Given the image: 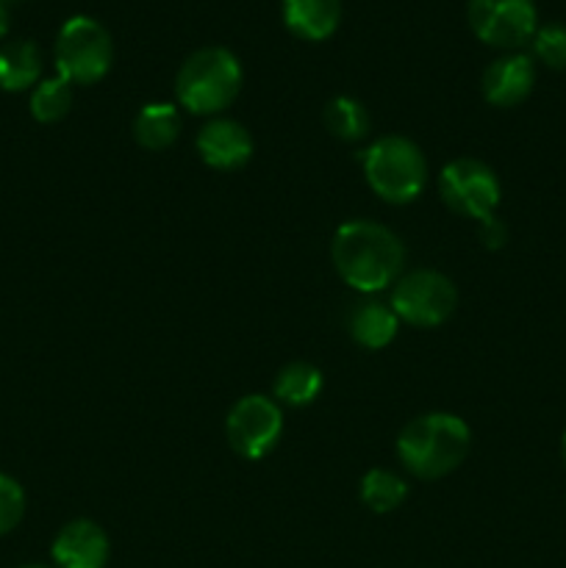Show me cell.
Returning a JSON list of instances; mask_svg holds the SVG:
<instances>
[{"label": "cell", "instance_id": "obj_1", "mask_svg": "<svg viewBox=\"0 0 566 568\" xmlns=\"http://www.w3.org/2000/svg\"><path fill=\"white\" fill-rule=\"evenodd\" d=\"M333 266L347 286L375 294L392 286L405 264L403 242L377 222H344L331 244Z\"/></svg>", "mask_w": 566, "mask_h": 568}, {"label": "cell", "instance_id": "obj_2", "mask_svg": "<svg viewBox=\"0 0 566 568\" xmlns=\"http://www.w3.org/2000/svg\"><path fill=\"white\" fill-rule=\"evenodd\" d=\"M472 433L453 414H425L408 422L397 438V455L420 480H436L464 464Z\"/></svg>", "mask_w": 566, "mask_h": 568}, {"label": "cell", "instance_id": "obj_3", "mask_svg": "<svg viewBox=\"0 0 566 568\" xmlns=\"http://www.w3.org/2000/svg\"><path fill=\"white\" fill-rule=\"evenodd\" d=\"M242 89V64L228 48L194 50L181 64L175 94L192 114H216L236 100Z\"/></svg>", "mask_w": 566, "mask_h": 568}, {"label": "cell", "instance_id": "obj_4", "mask_svg": "<svg viewBox=\"0 0 566 568\" xmlns=\"http://www.w3.org/2000/svg\"><path fill=\"white\" fill-rule=\"evenodd\" d=\"M366 183L386 203L405 205L422 194L427 183V161L405 136H383L361 155Z\"/></svg>", "mask_w": 566, "mask_h": 568}, {"label": "cell", "instance_id": "obj_5", "mask_svg": "<svg viewBox=\"0 0 566 568\" xmlns=\"http://www.w3.org/2000/svg\"><path fill=\"white\" fill-rule=\"evenodd\" d=\"M114 61L109 31L92 17H70L55 39V70L70 83H98Z\"/></svg>", "mask_w": 566, "mask_h": 568}, {"label": "cell", "instance_id": "obj_6", "mask_svg": "<svg viewBox=\"0 0 566 568\" xmlns=\"http://www.w3.org/2000/svg\"><path fill=\"white\" fill-rule=\"evenodd\" d=\"M458 292L453 281L436 270H416L400 277L392 294V311L397 320L416 327H436L453 316Z\"/></svg>", "mask_w": 566, "mask_h": 568}, {"label": "cell", "instance_id": "obj_7", "mask_svg": "<svg viewBox=\"0 0 566 568\" xmlns=\"http://www.w3.org/2000/svg\"><path fill=\"white\" fill-rule=\"evenodd\" d=\"M472 33L492 48L516 50L538 31L533 0H469L466 6Z\"/></svg>", "mask_w": 566, "mask_h": 568}, {"label": "cell", "instance_id": "obj_8", "mask_svg": "<svg viewBox=\"0 0 566 568\" xmlns=\"http://www.w3.org/2000/svg\"><path fill=\"white\" fill-rule=\"evenodd\" d=\"M442 197L455 214H464L469 220H488L499 205V181L483 161L455 159L449 161L438 178Z\"/></svg>", "mask_w": 566, "mask_h": 568}, {"label": "cell", "instance_id": "obj_9", "mask_svg": "<svg viewBox=\"0 0 566 568\" xmlns=\"http://www.w3.org/2000/svg\"><path fill=\"white\" fill-rule=\"evenodd\" d=\"M228 442L233 453H239L247 460H259L275 449L277 438L283 433V414L277 403L261 394L239 399L231 408L225 422Z\"/></svg>", "mask_w": 566, "mask_h": 568}, {"label": "cell", "instance_id": "obj_10", "mask_svg": "<svg viewBox=\"0 0 566 568\" xmlns=\"http://www.w3.org/2000/svg\"><path fill=\"white\" fill-rule=\"evenodd\" d=\"M53 564L59 568H105L109 564V538L100 525L89 519H75L53 538Z\"/></svg>", "mask_w": 566, "mask_h": 568}, {"label": "cell", "instance_id": "obj_11", "mask_svg": "<svg viewBox=\"0 0 566 568\" xmlns=\"http://www.w3.org/2000/svg\"><path fill=\"white\" fill-rule=\"evenodd\" d=\"M536 83V64L525 53L499 55L483 72V98L499 109L519 105Z\"/></svg>", "mask_w": 566, "mask_h": 568}, {"label": "cell", "instance_id": "obj_12", "mask_svg": "<svg viewBox=\"0 0 566 568\" xmlns=\"http://www.w3.org/2000/svg\"><path fill=\"white\" fill-rule=\"evenodd\" d=\"M198 153L214 170H239L253 155V136L233 120H211L198 133Z\"/></svg>", "mask_w": 566, "mask_h": 568}, {"label": "cell", "instance_id": "obj_13", "mask_svg": "<svg viewBox=\"0 0 566 568\" xmlns=\"http://www.w3.org/2000/svg\"><path fill=\"white\" fill-rule=\"evenodd\" d=\"M283 22L297 39L322 42L342 22V0H283Z\"/></svg>", "mask_w": 566, "mask_h": 568}, {"label": "cell", "instance_id": "obj_14", "mask_svg": "<svg viewBox=\"0 0 566 568\" xmlns=\"http://www.w3.org/2000/svg\"><path fill=\"white\" fill-rule=\"evenodd\" d=\"M42 75V50L31 39H14L0 44V89L22 92L37 87Z\"/></svg>", "mask_w": 566, "mask_h": 568}, {"label": "cell", "instance_id": "obj_15", "mask_svg": "<svg viewBox=\"0 0 566 568\" xmlns=\"http://www.w3.org/2000/svg\"><path fill=\"white\" fill-rule=\"evenodd\" d=\"M350 336L366 349H381L397 336L400 320L392 308H386L383 303H375V300H366V303H358L353 311H350Z\"/></svg>", "mask_w": 566, "mask_h": 568}, {"label": "cell", "instance_id": "obj_16", "mask_svg": "<svg viewBox=\"0 0 566 568\" xmlns=\"http://www.w3.org/2000/svg\"><path fill=\"white\" fill-rule=\"evenodd\" d=\"M178 131H181V116H178L175 105L170 103L144 105L133 122V136L148 150L170 148L178 139Z\"/></svg>", "mask_w": 566, "mask_h": 568}, {"label": "cell", "instance_id": "obj_17", "mask_svg": "<svg viewBox=\"0 0 566 568\" xmlns=\"http://www.w3.org/2000/svg\"><path fill=\"white\" fill-rule=\"evenodd\" d=\"M275 397L277 403L292 405V408H303L311 405L322 392V372L316 366L305 364V361H294V364L283 366L275 377Z\"/></svg>", "mask_w": 566, "mask_h": 568}, {"label": "cell", "instance_id": "obj_18", "mask_svg": "<svg viewBox=\"0 0 566 568\" xmlns=\"http://www.w3.org/2000/svg\"><path fill=\"white\" fill-rule=\"evenodd\" d=\"M408 497V486L403 477L386 469L366 471L361 480V503L372 510V514H392Z\"/></svg>", "mask_w": 566, "mask_h": 568}, {"label": "cell", "instance_id": "obj_19", "mask_svg": "<svg viewBox=\"0 0 566 568\" xmlns=\"http://www.w3.org/2000/svg\"><path fill=\"white\" fill-rule=\"evenodd\" d=\"M325 125L342 142H358L370 133V111L355 98L342 94L325 105Z\"/></svg>", "mask_w": 566, "mask_h": 568}, {"label": "cell", "instance_id": "obj_20", "mask_svg": "<svg viewBox=\"0 0 566 568\" xmlns=\"http://www.w3.org/2000/svg\"><path fill=\"white\" fill-rule=\"evenodd\" d=\"M72 109V83L67 78H44L31 92V116L37 122H59Z\"/></svg>", "mask_w": 566, "mask_h": 568}, {"label": "cell", "instance_id": "obj_21", "mask_svg": "<svg viewBox=\"0 0 566 568\" xmlns=\"http://www.w3.org/2000/svg\"><path fill=\"white\" fill-rule=\"evenodd\" d=\"M533 55L549 70H566V26L564 22H549L542 26L530 39Z\"/></svg>", "mask_w": 566, "mask_h": 568}, {"label": "cell", "instance_id": "obj_22", "mask_svg": "<svg viewBox=\"0 0 566 568\" xmlns=\"http://www.w3.org/2000/svg\"><path fill=\"white\" fill-rule=\"evenodd\" d=\"M26 516V491L9 475H0V536H9Z\"/></svg>", "mask_w": 566, "mask_h": 568}, {"label": "cell", "instance_id": "obj_23", "mask_svg": "<svg viewBox=\"0 0 566 568\" xmlns=\"http://www.w3.org/2000/svg\"><path fill=\"white\" fill-rule=\"evenodd\" d=\"M481 242L486 244L488 250H499L508 242V227H505L503 220L497 216H488V220L481 222Z\"/></svg>", "mask_w": 566, "mask_h": 568}, {"label": "cell", "instance_id": "obj_24", "mask_svg": "<svg viewBox=\"0 0 566 568\" xmlns=\"http://www.w3.org/2000/svg\"><path fill=\"white\" fill-rule=\"evenodd\" d=\"M9 26H11V17H9V6L0 3V39L9 33Z\"/></svg>", "mask_w": 566, "mask_h": 568}, {"label": "cell", "instance_id": "obj_25", "mask_svg": "<svg viewBox=\"0 0 566 568\" xmlns=\"http://www.w3.org/2000/svg\"><path fill=\"white\" fill-rule=\"evenodd\" d=\"M560 455H564V464H566V433H564V442H560Z\"/></svg>", "mask_w": 566, "mask_h": 568}, {"label": "cell", "instance_id": "obj_26", "mask_svg": "<svg viewBox=\"0 0 566 568\" xmlns=\"http://www.w3.org/2000/svg\"><path fill=\"white\" fill-rule=\"evenodd\" d=\"M0 3H3V6H9V3H17V0H0Z\"/></svg>", "mask_w": 566, "mask_h": 568}, {"label": "cell", "instance_id": "obj_27", "mask_svg": "<svg viewBox=\"0 0 566 568\" xmlns=\"http://www.w3.org/2000/svg\"><path fill=\"white\" fill-rule=\"evenodd\" d=\"M20 568H48V566H20Z\"/></svg>", "mask_w": 566, "mask_h": 568}]
</instances>
